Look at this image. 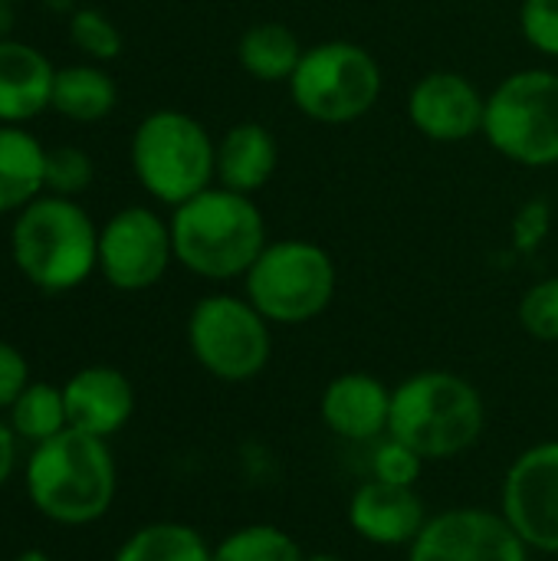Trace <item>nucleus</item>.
<instances>
[{
	"instance_id": "nucleus-19",
	"label": "nucleus",
	"mask_w": 558,
	"mask_h": 561,
	"mask_svg": "<svg viewBox=\"0 0 558 561\" xmlns=\"http://www.w3.org/2000/svg\"><path fill=\"white\" fill-rule=\"evenodd\" d=\"M46 187V151L20 125H0V217L23 210Z\"/></svg>"
},
{
	"instance_id": "nucleus-25",
	"label": "nucleus",
	"mask_w": 558,
	"mask_h": 561,
	"mask_svg": "<svg viewBox=\"0 0 558 561\" xmlns=\"http://www.w3.org/2000/svg\"><path fill=\"white\" fill-rule=\"evenodd\" d=\"M69 39L76 43V49H82L86 56L105 62V59H115L122 53V33L118 26L102 13V10H92V7H82L72 13L69 20Z\"/></svg>"
},
{
	"instance_id": "nucleus-15",
	"label": "nucleus",
	"mask_w": 558,
	"mask_h": 561,
	"mask_svg": "<svg viewBox=\"0 0 558 561\" xmlns=\"http://www.w3.org/2000/svg\"><path fill=\"white\" fill-rule=\"evenodd\" d=\"M66 421L69 427L109 440L118 434L135 414V388L132 381L109 365H89L76 371L62 385Z\"/></svg>"
},
{
	"instance_id": "nucleus-28",
	"label": "nucleus",
	"mask_w": 558,
	"mask_h": 561,
	"mask_svg": "<svg viewBox=\"0 0 558 561\" xmlns=\"http://www.w3.org/2000/svg\"><path fill=\"white\" fill-rule=\"evenodd\" d=\"M520 325L539 342H558V279L536 283L520 299Z\"/></svg>"
},
{
	"instance_id": "nucleus-20",
	"label": "nucleus",
	"mask_w": 558,
	"mask_h": 561,
	"mask_svg": "<svg viewBox=\"0 0 558 561\" xmlns=\"http://www.w3.org/2000/svg\"><path fill=\"white\" fill-rule=\"evenodd\" d=\"M303 46L296 39V33L276 20H266V23H253L240 43H237V59L240 66L260 79V82H289L299 59H303Z\"/></svg>"
},
{
	"instance_id": "nucleus-1",
	"label": "nucleus",
	"mask_w": 558,
	"mask_h": 561,
	"mask_svg": "<svg viewBox=\"0 0 558 561\" xmlns=\"http://www.w3.org/2000/svg\"><path fill=\"white\" fill-rule=\"evenodd\" d=\"M174 260L204 279H237L266 247V220L250 194L207 187L171 214Z\"/></svg>"
},
{
	"instance_id": "nucleus-35",
	"label": "nucleus",
	"mask_w": 558,
	"mask_h": 561,
	"mask_svg": "<svg viewBox=\"0 0 558 561\" xmlns=\"http://www.w3.org/2000/svg\"><path fill=\"white\" fill-rule=\"evenodd\" d=\"M303 561H349V559H342V556H335V552H316V556H306Z\"/></svg>"
},
{
	"instance_id": "nucleus-16",
	"label": "nucleus",
	"mask_w": 558,
	"mask_h": 561,
	"mask_svg": "<svg viewBox=\"0 0 558 561\" xmlns=\"http://www.w3.org/2000/svg\"><path fill=\"white\" fill-rule=\"evenodd\" d=\"M319 417L342 440H378L382 434H388L391 391L382 378L368 371H345L326 385L319 398Z\"/></svg>"
},
{
	"instance_id": "nucleus-26",
	"label": "nucleus",
	"mask_w": 558,
	"mask_h": 561,
	"mask_svg": "<svg viewBox=\"0 0 558 561\" xmlns=\"http://www.w3.org/2000/svg\"><path fill=\"white\" fill-rule=\"evenodd\" d=\"M95 178L92 158L82 148L59 145L46 151V191L56 197H76L82 194Z\"/></svg>"
},
{
	"instance_id": "nucleus-18",
	"label": "nucleus",
	"mask_w": 558,
	"mask_h": 561,
	"mask_svg": "<svg viewBox=\"0 0 558 561\" xmlns=\"http://www.w3.org/2000/svg\"><path fill=\"white\" fill-rule=\"evenodd\" d=\"M280 161L273 131L260 122H237L217 141V181L237 194H257L266 187Z\"/></svg>"
},
{
	"instance_id": "nucleus-33",
	"label": "nucleus",
	"mask_w": 558,
	"mask_h": 561,
	"mask_svg": "<svg viewBox=\"0 0 558 561\" xmlns=\"http://www.w3.org/2000/svg\"><path fill=\"white\" fill-rule=\"evenodd\" d=\"M10 26H13V3L10 0H0V39H10L7 36Z\"/></svg>"
},
{
	"instance_id": "nucleus-4",
	"label": "nucleus",
	"mask_w": 558,
	"mask_h": 561,
	"mask_svg": "<svg viewBox=\"0 0 558 561\" xmlns=\"http://www.w3.org/2000/svg\"><path fill=\"white\" fill-rule=\"evenodd\" d=\"M16 270L43 293H69L99 270V230L72 197L39 194L10 230Z\"/></svg>"
},
{
	"instance_id": "nucleus-23",
	"label": "nucleus",
	"mask_w": 558,
	"mask_h": 561,
	"mask_svg": "<svg viewBox=\"0 0 558 561\" xmlns=\"http://www.w3.org/2000/svg\"><path fill=\"white\" fill-rule=\"evenodd\" d=\"M7 414H10V431L33 447L53 440L56 434H62L69 427L62 388L43 385V381H30L23 388V394L10 404Z\"/></svg>"
},
{
	"instance_id": "nucleus-5",
	"label": "nucleus",
	"mask_w": 558,
	"mask_h": 561,
	"mask_svg": "<svg viewBox=\"0 0 558 561\" xmlns=\"http://www.w3.org/2000/svg\"><path fill=\"white\" fill-rule=\"evenodd\" d=\"M138 184L161 204H184L207 191L217 174V145L187 112L161 108L141 118L132 138Z\"/></svg>"
},
{
	"instance_id": "nucleus-29",
	"label": "nucleus",
	"mask_w": 558,
	"mask_h": 561,
	"mask_svg": "<svg viewBox=\"0 0 558 561\" xmlns=\"http://www.w3.org/2000/svg\"><path fill=\"white\" fill-rule=\"evenodd\" d=\"M520 26L529 46L558 59V0H523Z\"/></svg>"
},
{
	"instance_id": "nucleus-24",
	"label": "nucleus",
	"mask_w": 558,
	"mask_h": 561,
	"mask_svg": "<svg viewBox=\"0 0 558 561\" xmlns=\"http://www.w3.org/2000/svg\"><path fill=\"white\" fill-rule=\"evenodd\" d=\"M303 549L299 542L283 533L280 526H266V523H257V526H243L230 536H224L217 546H214V556L210 561H303Z\"/></svg>"
},
{
	"instance_id": "nucleus-3",
	"label": "nucleus",
	"mask_w": 558,
	"mask_h": 561,
	"mask_svg": "<svg viewBox=\"0 0 558 561\" xmlns=\"http://www.w3.org/2000/svg\"><path fill=\"white\" fill-rule=\"evenodd\" d=\"M487 424L480 391L454 371H418L391 391L388 437L424 460H447L470 450Z\"/></svg>"
},
{
	"instance_id": "nucleus-17",
	"label": "nucleus",
	"mask_w": 558,
	"mask_h": 561,
	"mask_svg": "<svg viewBox=\"0 0 558 561\" xmlns=\"http://www.w3.org/2000/svg\"><path fill=\"white\" fill-rule=\"evenodd\" d=\"M56 69L20 39H0V125H23L49 108Z\"/></svg>"
},
{
	"instance_id": "nucleus-14",
	"label": "nucleus",
	"mask_w": 558,
	"mask_h": 561,
	"mask_svg": "<svg viewBox=\"0 0 558 561\" xmlns=\"http://www.w3.org/2000/svg\"><path fill=\"white\" fill-rule=\"evenodd\" d=\"M424 523L428 510L414 486H391L372 477L349 500V526L355 536L382 549L411 546Z\"/></svg>"
},
{
	"instance_id": "nucleus-10",
	"label": "nucleus",
	"mask_w": 558,
	"mask_h": 561,
	"mask_svg": "<svg viewBox=\"0 0 558 561\" xmlns=\"http://www.w3.org/2000/svg\"><path fill=\"white\" fill-rule=\"evenodd\" d=\"M171 224L148 207H125L99 230V273L122 293L151 289L171 266Z\"/></svg>"
},
{
	"instance_id": "nucleus-9",
	"label": "nucleus",
	"mask_w": 558,
	"mask_h": 561,
	"mask_svg": "<svg viewBox=\"0 0 558 561\" xmlns=\"http://www.w3.org/2000/svg\"><path fill=\"white\" fill-rule=\"evenodd\" d=\"M187 345L207 375L230 385L257 378L273 352L270 322L257 312V306L224 293L204 296L191 309Z\"/></svg>"
},
{
	"instance_id": "nucleus-13",
	"label": "nucleus",
	"mask_w": 558,
	"mask_h": 561,
	"mask_svg": "<svg viewBox=\"0 0 558 561\" xmlns=\"http://www.w3.org/2000/svg\"><path fill=\"white\" fill-rule=\"evenodd\" d=\"M411 125L431 141H467L483 131L487 99L480 89L460 72H428L408 95Z\"/></svg>"
},
{
	"instance_id": "nucleus-36",
	"label": "nucleus",
	"mask_w": 558,
	"mask_h": 561,
	"mask_svg": "<svg viewBox=\"0 0 558 561\" xmlns=\"http://www.w3.org/2000/svg\"><path fill=\"white\" fill-rule=\"evenodd\" d=\"M10 3H16V0H10Z\"/></svg>"
},
{
	"instance_id": "nucleus-7",
	"label": "nucleus",
	"mask_w": 558,
	"mask_h": 561,
	"mask_svg": "<svg viewBox=\"0 0 558 561\" xmlns=\"http://www.w3.org/2000/svg\"><path fill=\"white\" fill-rule=\"evenodd\" d=\"M487 141L523 168L558 164V72L520 69L487 99Z\"/></svg>"
},
{
	"instance_id": "nucleus-12",
	"label": "nucleus",
	"mask_w": 558,
	"mask_h": 561,
	"mask_svg": "<svg viewBox=\"0 0 558 561\" xmlns=\"http://www.w3.org/2000/svg\"><path fill=\"white\" fill-rule=\"evenodd\" d=\"M408 561H529V549L503 513L457 506L428 516Z\"/></svg>"
},
{
	"instance_id": "nucleus-21",
	"label": "nucleus",
	"mask_w": 558,
	"mask_h": 561,
	"mask_svg": "<svg viewBox=\"0 0 558 561\" xmlns=\"http://www.w3.org/2000/svg\"><path fill=\"white\" fill-rule=\"evenodd\" d=\"M118 102L112 76L99 66H66L56 69L49 108L72 122H99Z\"/></svg>"
},
{
	"instance_id": "nucleus-34",
	"label": "nucleus",
	"mask_w": 558,
	"mask_h": 561,
	"mask_svg": "<svg viewBox=\"0 0 558 561\" xmlns=\"http://www.w3.org/2000/svg\"><path fill=\"white\" fill-rule=\"evenodd\" d=\"M13 561H53V559H49L43 549H23V552H20Z\"/></svg>"
},
{
	"instance_id": "nucleus-31",
	"label": "nucleus",
	"mask_w": 558,
	"mask_h": 561,
	"mask_svg": "<svg viewBox=\"0 0 558 561\" xmlns=\"http://www.w3.org/2000/svg\"><path fill=\"white\" fill-rule=\"evenodd\" d=\"M26 385H30L26 358L10 342H0V411H10V404L23 394Z\"/></svg>"
},
{
	"instance_id": "nucleus-22",
	"label": "nucleus",
	"mask_w": 558,
	"mask_h": 561,
	"mask_svg": "<svg viewBox=\"0 0 558 561\" xmlns=\"http://www.w3.org/2000/svg\"><path fill=\"white\" fill-rule=\"evenodd\" d=\"M214 549L184 523H151L132 533L112 561H210Z\"/></svg>"
},
{
	"instance_id": "nucleus-32",
	"label": "nucleus",
	"mask_w": 558,
	"mask_h": 561,
	"mask_svg": "<svg viewBox=\"0 0 558 561\" xmlns=\"http://www.w3.org/2000/svg\"><path fill=\"white\" fill-rule=\"evenodd\" d=\"M13 467H16V434L10 431V424L0 421V486L10 480Z\"/></svg>"
},
{
	"instance_id": "nucleus-8",
	"label": "nucleus",
	"mask_w": 558,
	"mask_h": 561,
	"mask_svg": "<svg viewBox=\"0 0 558 561\" xmlns=\"http://www.w3.org/2000/svg\"><path fill=\"white\" fill-rule=\"evenodd\" d=\"M289 95L303 115L322 125H345L368 115L382 95L375 56L349 39H329L303 53Z\"/></svg>"
},
{
	"instance_id": "nucleus-11",
	"label": "nucleus",
	"mask_w": 558,
	"mask_h": 561,
	"mask_svg": "<svg viewBox=\"0 0 558 561\" xmlns=\"http://www.w3.org/2000/svg\"><path fill=\"white\" fill-rule=\"evenodd\" d=\"M500 503L529 552L558 556V440L533 444L510 463Z\"/></svg>"
},
{
	"instance_id": "nucleus-2",
	"label": "nucleus",
	"mask_w": 558,
	"mask_h": 561,
	"mask_svg": "<svg viewBox=\"0 0 558 561\" xmlns=\"http://www.w3.org/2000/svg\"><path fill=\"white\" fill-rule=\"evenodd\" d=\"M115 486L118 473L109 444L76 427L33 447L26 460V496L36 513L59 526L99 523L115 500Z\"/></svg>"
},
{
	"instance_id": "nucleus-6",
	"label": "nucleus",
	"mask_w": 558,
	"mask_h": 561,
	"mask_svg": "<svg viewBox=\"0 0 558 561\" xmlns=\"http://www.w3.org/2000/svg\"><path fill=\"white\" fill-rule=\"evenodd\" d=\"M247 299L266 322L303 325L319 319L335 296V263L309 240L266 243L247 270Z\"/></svg>"
},
{
	"instance_id": "nucleus-30",
	"label": "nucleus",
	"mask_w": 558,
	"mask_h": 561,
	"mask_svg": "<svg viewBox=\"0 0 558 561\" xmlns=\"http://www.w3.org/2000/svg\"><path fill=\"white\" fill-rule=\"evenodd\" d=\"M549 227H553V207L546 201H526L513 220V243L516 250L523 253H533L546 237H549Z\"/></svg>"
},
{
	"instance_id": "nucleus-27",
	"label": "nucleus",
	"mask_w": 558,
	"mask_h": 561,
	"mask_svg": "<svg viewBox=\"0 0 558 561\" xmlns=\"http://www.w3.org/2000/svg\"><path fill=\"white\" fill-rule=\"evenodd\" d=\"M424 457L418 450H411L408 444L388 437L375 447V457H372V477L382 480V483H391V486H418L421 477H424Z\"/></svg>"
}]
</instances>
